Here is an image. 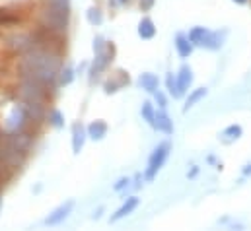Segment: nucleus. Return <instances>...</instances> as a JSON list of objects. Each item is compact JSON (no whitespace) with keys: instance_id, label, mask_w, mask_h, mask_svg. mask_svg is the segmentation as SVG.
Masks as SVG:
<instances>
[{"instance_id":"obj_1","label":"nucleus","mask_w":251,"mask_h":231,"mask_svg":"<svg viewBox=\"0 0 251 231\" xmlns=\"http://www.w3.org/2000/svg\"><path fill=\"white\" fill-rule=\"evenodd\" d=\"M53 41H61V37H55L49 33L43 43H39L37 47H33L27 53L16 57V76L35 78L57 92L59 90V72L63 68L64 60L61 47Z\"/></svg>"},{"instance_id":"obj_2","label":"nucleus","mask_w":251,"mask_h":231,"mask_svg":"<svg viewBox=\"0 0 251 231\" xmlns=\"http://www.w3.org/2000/svg\"><path fill=\"white\" fill-rule=\"evenodd\" d=\"M35 22L39 29L63 39L66 37L68 27H70V8L39 2L35 10Z\"/></svg>"},{"instance_id":"obj_3","label":"nucleus","mask_w":251,"mask_h":231,"mask_svg":"<svg viewBox=\"0 0 251 231\" xmlns=\"http://www.w3.org/2000/svg\"><path fill=\"white\" fill-rule=\"evenodd\" d=\"M0 128L6 132V134H12V132H25V130H35L39 128L33 118L29 115L27 107L16 99L14 103H8V107L2 111L0 116Z\"/></svg>"},{"instance_id":"obj_4","label":"nucleus","mask_w":251,"mask_h":231,"mask_svg":"<svg viewBox=\"0 0 251 231\" xmlns=\"http://www.w3.org/2000/svg\"><path fill=\"white\" fill-rule=\"evenodd\" d=\"M115 58V47L113 43H109L101 53H94V60L88 64V70H86V76H88V84L90 86H96L101 82L103 74H107L111 62Z\"/></svg>"},{"instance_id":"obj_5","label":"nucleus","mask_w":251,"mask_h":231,"mask_svg":"<svg viewBox=\"0 0 251 231\" xmlns=\"http://www.w3.org/2000/svg\"><path fill=\"white\" fill-rule=\"evenodd\" d=\"M172 150H174L172 142H170V140H162V142L150 152L148 162H146V167H144V171H142L146 183H152V181L158 177V173L162 171V167L166 165V162H168Z\"/></svg>"},{"instance_id":"obj_6","label":"nucleus","mask_w":251,"mask_h":231,"mask_svg":"<svg viewBox=\"0 0 251 231\" xmlns=\"http://www.w3.org/2000/svg\"><path fill=\"white\" fill-rule=\"evenodd\" d=\"M74 208H76V200H74V198L64 200V202H61L57 208H53V210L45 216L43 226H45V228H59V226H63L64 222L70 218V214L74 212Z\"/></svg>"},{"instance_id":"obj_7","label":"nucleus","mask_w":251,"mask_h":231,"mask_svg":"<svg viewBox=\"0 0 251 231\" xmlns=\"http://www.w3.org/2000/svg\"><path fill=\"white\" fill-rule=\"evenodd\" d=\"M8 142L20 150L22 154L25 156H31L33 148H35V136H33V130H25V132H12V134H6Z\"/></svg>"},{"instance_id":"obj_8","label":"nucleus","mask_w":251,"mask_h":231,"mask_svg":"<svg viewBox=\"0 0 251 231\" xmlns=\"http://www.w3.org/2000/svg\"><path fill=\"white\" fill-rule=\"evenodd\" d=\"M128 84H130L128 72H125V70H115V72H111V74L103 80V93H105V95H113V93L121 92Z\"/></svg>"},{"instance_id":"obj_9","label":"nucleus","mask_w":251,"mask_h":231,"mask_svg":"<svg viewBox=\"0 0 251 231\" xmlns=\"http://www.w3.org/2000/svg\"><path fill=\"white\" fill-rule=\"evenodd\" d=\"M88 130H86V124L82 120H76L72 122L70 126V146H72V154L74 156H80L86 142H88Z\"/></svg>"},{"instance_id":"obj_10","label":"nucleus","mask_w":251,"mask_h":231,"mask_svg":"<svg viewBox=\"0 0 251 231\" xmlns=\"http://www.w3.org/2000/svg\"><path fill=\"white\" fill-rule=\"evenodd\" d=\"M138 206H140V198H138L136 194L126 196L125 200H123V204L109 216V224H119L121 220H125L130 214H134V210H136Z\"/></svg>"},{"instance_id":"obj_11","label":"nucleus","mask_w":251,"mask_h":231,"mask_svg":"<svg viewBox=\"0 0 251 231\" xmlns=\"http://www.w3.org/2000/svg\"><path fill=\"white\" fill-rule=\"evenodd\" d=\"M176 78H177V86H179V92H181V95L185 97L189 92H191V88H193V82H195V74H193V68H191V64L183 62V64L179 66V70L176 72Z\"/></svg>"},{"instance_id":"obj_12","label":"nucleus","mask_w":251,"mask_h":231,"mask_svg":"<svg viewBox=\"0 0 251 231\" xmlns=\"http://www.w3.org/2000/svg\"><path fill=\"white\" fill-rule=\"evenodd\" d=\"M154 130H156V132H162V134H166V136H174L176 124H174V118L168 115V109H156Z\"/></svg>"},{"instance_id":"obj_13","label":"nucleus","mask_w":251,"mask_h":231,"mask_svg":"<svg viewBox=\"0 0 251 231\" xmlns=\"http://www.w3.org/2000/svg\"><path fill=\"white\" fill-rule=\"evenodd\" d=\"M174 47H176V53H177V57L181 58V60H187V58L195 53V45L189 41L187 33H183V31L176 33V37H174Z\"/></svg>"},{"instance_id":"obj_14","label":"nucleus","mask_w":251,"mask_h":231,"mask_svg":"<svg viewBox=\"0 0 251 231\" xmlns=\"http://www.w3.org/2000/svg\"><path fill=\"white\" fill-rule=\"evenodd\" d=\"M136 33L142 41H152L158 33V27H156V22L150 18V16H142L138 20V25H136Z\"/></svg>"},{"instance_id":"obj_15","label":"nucleus","mask_w":251,"mask_h":231,"mask_svg":"<svg viewBox=\"0 0 251 231\" xmlns=\"http://www.w3.org/2000/svg\"><path fill=\"white\" fill-rule=\"evenodd\" d=\"M86 130H88V138L92 142H101V140H105V136L109 132V124L103 118H96L90 124H86Z\"/></svg>"},{"instance_id":"obj_16","label":"nucleus","mask_w":251,"mask_h":231,"mask_svg":"<svg viewBox=\"0 0 251 231\" xmlns=\"http://www.w3.org/2000/svg\"><path fill=\"white\" fill-rule=\"evenodd\" d=\"M136 84H138V88H140L142 92H146V93H150V95H154V93L160 90V78H158L154 72H142V74L138 76Z\"/></svg>"},{"instance_id":"obj_17","label":"nucleus","mask_w":251,"mask_h":231,"mask_svg":"<svg viewBox=\"0 0 251 231\" xmlns=\"http://www.w3.org/2000/svg\"><path fill=\"white\" fill-rule=\"evenodd\" d=\"M228 33H230V31H228L226 27H224V29H210V35H208V39H206L204 49H206V51H212V53L220 51V49L224 47V43H226Z\"/></svg>"},{"instance_id":"obj_18","label":"nucleus","mask_w":251,"mask_h":231,"mask_svg":"<svg viewBox=\"0 0 251 231\" xmlns=\"http://www.w3.org/2000/svg\"><path fill=\"white\" fill-rule=\"evenodd\" d=\"M208 35H210V29L204 27V25H193V27L187 31L189 41L195 45V49H204Z\"/></svg>"},{"instance_id":"obj_19","label":"nucleus","mask_w":251,"mask_h":231,"mask_svg":"<svg viewBox=\"0 0 251 231\" xmlns=\"http://www.w3.org/2000/svg\"><path fill=\"white\" fill-rule=\"evenodd\" d=\"M242 136H244V126L238 124V122L228 124V126L218 134V138H220L222 144H234V142H238Z\"/></svg>"},{"instance_id":"obj_20","label":"nucleus","mask_w":251,"mask_h":231,"mask_svg":"<svg viewBox=\"0 0 251 231\" xmlns=\"http://www.w3.org/2000/svg\"><path fill=\"white\" fill-rule=\"evenodd\" d=\"M208 95V90L204 88V86H201V88H195V90H191L187 95H185V103H183V113H189L195 105H199L204 97Z\"/></svg>"},{"instance_id":"obj_21","label":"nucleus","mask_w":251,"mask_h":231,"mask_svg":"<svg viewBox=\"0 0 251 231\" xmlns=\"http://www.w3.org/2000/svg\"><path fill=\"white\" fill-rule=\"evenodd\" d=\"M49 128H53V130H63L64 124H66V118H64V113L61 109H57V107H53L51 105V109H49V113H47V122H45Z\"/></svg>"},{"instance_id":"obj_22","label":"nucleus","mask_w":251,"mask_h":231,"mask_svg":"<svg viewBox=\"0 0 251 231\" xmlns=\"http://www.w3.org/2000/svg\"><path fill=\"white\" fill-rule=\"evenodd\" d=\"M76 76H78L76 68H74L70 62H64L61 72H59V88H68L70 84H74Z\"/></svg>"},{"instance_id":"obj_23","label":"nucleus","mask_w":251,"mask_h":231,"mask_svg":"<svg viewBox=\"0 0 251 231\" xmlns=\"http://www.w3.org/2000/svg\"><path fill=\"white\" fill-rule=\"evenodd\" d=\"M156 105H154V101H150V99H146V101H142L140 103V116H142V120L150 126V128H154V122H156Z\"/></svg>"},{"instance_id":"obj_24","label":"nucleus","mask_w":251,"mask_h":231,"mask_svg":"<svg viewBox=\"0 0 251 231\" xmlns=\"http://www.w3.org/2000/svg\"><path fill=\"white\" fill-rule=\"evenodd\" d=\"M86 22L90 23V25H94V27H100V25H103V22H105V14H103V10L100 8V6H90L88 10H86Z\"/></svg>"},{"instance_id":"obj_25","label":"nucleus","mask_w":251,"mask_h":231,"mask_svg":"<svg viewBox=\"0 0 251 231\" xmlns=\"http://www.w3.org/2000/svg\"><path fill=\"white\" fill-rule=\"evenodd\" d=\"M164 84H166V92H168L170 97H174V99H183V95H181V92H179V86H177V78H176L174 72H168V74H166Z\"/></svg>"},{"instance_id":"obj_26","label":"nucleus","mask_w":251,"mask_h":231,"mask_svg":"<svg viewBox=\"0 0 251 231\" xmlns=\"http://www.w3.org/2000/svg\"><path fill=\"white\" fill-rule=\"evenodd\" d=\"M126 190H132V177H119L113 183V192L117 194H126Z\"/></svg>"},{"instance_id":"obj_27","label":"nucleus","mask_w":251,"mask_h":231,"mask_svg":"<svg viewBox=\"0 0 251 231\" xmlns=\"http://www.w3.org/2000/svg\"><path fill=\"white\" fill-rule=\"evenodd\" d=\"M152 97H154V105H158V109H168L170 107V95H168V92L158 90Z\"/></svg>"},{"instance_id":"obj_28","label":"nucleus","mask_w":251,"mask_h":231,"mask_svg":"<svg viewBox=\"0 0 251 231\" xmlns=\"http://www.w3.org/2000/svg\"><path fill=\"white\" fill-rule=\"evenodd\" d=\"M107 45H109V41L103 35H94V39H92V51L94 53H101Z\"/></svg>"},{"instance_id":"obj_29","label":"nucleus","mask_w":251,"mask_h":231,"mask_svg":"<svg viewBox=\"0 0 251 231\" xmlns=\"http://www.w3.org/2000/svg\"><path fill=\"white\" fill-rule=\"evenodd\" d=\"M146 181H144V175L142 173H136L132 177V190H138V188H142V185H144Z\"/></svg>"},{"instance_id":"obj_30","label":"nucleus","mask_w":251,"mask_h":231,"mask_svg":"<svg viewBox=\"0 0 251 231\" xmlns=\"http://www.w3.org/2000/svg\"><path fill=\"white\" fill-rule=\"evenodd\" d=\"M132 0H107V4H109V8H113V10H119V8H125L128 6Z\"/></svg>"},{"instance_id":"obj_31","label":"nucleus","mask_w":251,"mask_h":231,"mask_svg":"<svg viewBox=\"0 0 251 231\" xmlns=\"http://www.w3.org/2000/svg\"><path fill=\"white\" fill-rule=\"evenodd\" d=\"M154 6H156V0H138V8L142 12H150Z\"/></svg>"},{"instance_id":"obj_32","label":"nucleus","mask_w":251,"mask_h":231,"mask_svg":"<svg viewBox=\"0 0 251 231\" xmlns=\"http://www.w3.org/2000/svg\"><path fill=\"white\" fill-rule=\"evenodd\" d=\"M103 212H105V208H103V206H98V208L94 210V214H92V220H94V222L100 220V218L103 216Z\"/></svg>"},{"instance_id":"obj_33","label":"nucleus","mask_w":251,"mask_h":231,"mask_svg":"<svg viewBox=\"0 0 251 231\" xmlns=\"http://www.w3.org/2000/svg\"><path fill=\"white\" fill-rule=\"evenodd\" d=\"M199 171H201L199 165H191V169L187 171V179H195V177L199 175Z\"/></svg>"},{"instance_id":"obj_34","label":"nucleus","mask_w":251,"mask_h":231,"mask_svg":"<svg viewBox=\"0 0 251 231\" xmlns=\"http://www.w3.org/2000/svg\"><path fill=\"white\" fill-rule=\"evenodd\" d=\"M242 177L246 179V177H251V163H246L244 167H242Z\"/></svg>"},{"instance_id":"obj_35","label":"nucleus","mask_w":251,"mask_h":231,"mask_svg":"<svg viewBox=\"0 0 251 231\" xmlns=\"http://www.w3.org/2000/svg\"><path fill=\"white\" fill-rule=\"evenodd\" d=\"M8 179H10V177H8V175L4 173V171H0V190H2V186H4V183H6V181H8Z\"/></svg>"},{"instance_id":"obj_36","label":"nucleus","mask_w":251,"mask_h":231,"mask_svg":"<svg viewBox=\"0 0 251 231\" xmlns=\"http://www.w3.org/2000/svg\"><path fill=\"white\" fill-rule=\"evenodd\" d=\"M234 4H238V6H248L251 0H232Z\"/></svg>"},{"instance_id":"obj_37","label":"nucleus","mask_w":251,"mask_h":231,"mask_svg":"<svg viewBox=\"0 0 251 231\" xmlns=\"http://www.w3.org/2000/svg\"><path fill=\"white\" fill-rule=\"evenodd\" d=\"M0 214H2V194H0Z\"/></svg>"}]
</instances>
